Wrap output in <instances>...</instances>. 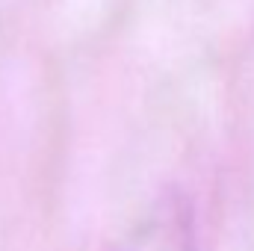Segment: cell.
<instances>
[{
	"label": "cell",
	"instance_id": "cell-1",
	"mask_svg": "<svg viewBox=\"0 0 254 251\" xmlns=\"http://www.w3.org/2000/svg\"><path fill=\"white\" fill-rule=\"evenodd\" d=\"M125 251H195L190 204L181 195L160 198L127 237Z\"/></svg>",
	"mask_w": 254,
	"mask_h": 251
}]
</instances>
